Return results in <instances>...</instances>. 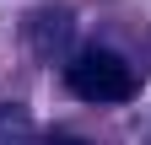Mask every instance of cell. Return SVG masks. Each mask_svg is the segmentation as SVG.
Segmentation results:
<instances>
[{"label": "cell", "instance_id": "obj_4", "mask_svg": "<svg viewBox=\"0 0 151 145\" xmlns=\"http://www.w3.org/2000/svg\"><path fill=\"white\" fill-rule=\"evenodd\" d=\"M54 145H92V140H54Z\"/></svg>", "mask_w": 151, "mask_h": 145}, {"label": "cell", "instance_id": "obj_2", "mask_svg": "<svg viewBox=\"0 0 151 145\" xmlns=\"http://www.w3.org/2000/svg\"><path fill=\"white\" fill-rule=\"evenodd\" d=\"M65 38H70V16H65V11H43V16H32V48L43 54V59H60Z\"/></svg>", "mask_w": 151, "mask_h": 145}, {"label": "cell", "instance_id": "obj_3", "mask_svg": "<svg viewBox=\"0 0 151 145\" xmlns=\"http://www.w3.org/2000/svg\"><path fill=\"white\" fill-rule=\"evenodd\" d=\"M27 129H32V124H27L22 107H0V145H22Z\"/></svg>", "mask_w": 151, "mask_h": 145}, {"label": "cell", "instance_id": "obj_1", "mask_svg": "<svg viewBox=\"0 0 151 145\" xmlns=\"http://www.w3.org/2000/svg\"><path fill=\"white\" fill-rule=\"evenodd\" d=\"M65 81H70V92L86 97V102H124L129 92H135L129 65L119 59V54H108V48H86V54H76V59L65 65Z\"/></svg>", "mask_w": 151, "mask_h": 145}]
</instances>
